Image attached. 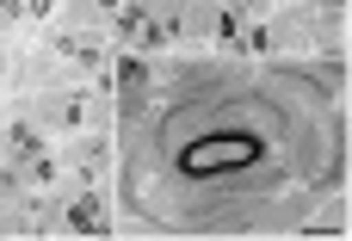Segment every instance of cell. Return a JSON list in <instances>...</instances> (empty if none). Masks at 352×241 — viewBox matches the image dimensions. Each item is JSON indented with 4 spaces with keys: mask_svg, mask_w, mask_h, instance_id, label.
<instances>
[{
    "mask_svg": "<svg viewBox=\"0 0 352 241\" xmlns=\"http://www.w3.org/2000/svg\"><path fill=\"white\" fill-rule=\"evenodd\" d=\"M50 6H56V0H25V12H50Z\"/></svg>",
    "mask_w": 352,
    "mask_h": 241,
    "instance_id": "cell-5",
    "label": "cell"
},
{
    "mask_svg": "<svg viewBox=\"0 0 352 241\" xmlns=\"http://www.w3.org/2000/svg\"><path fill=\"white\" fill-rule=\"evenodd\" d=\"M56 50H68L80 62H105V43H93V37H56Z\"/></svg>",
    "mask_w": 352,
    "mask_h": 241,
    "instance_id": "cell-3",
    "label": "cell"
},
{
    "mask_svg": "<svg viewBox=\"0 0 352 241\" xmlns=\"http://www.w3.org/2000/svg\"><path fill=\"white\" fill-rule=\"evenodd\" d=\"M118 81H124L130 93H142V87H148V68H142L136 56H124V62H118Z\"/></svg>",
    "mask_w": 352,
    "mask_h": 241,
    "instance_id": "cell-4",
    "label": "cell"
},
{
    "mask_svg": "<svg viewBox=\"0 0 352 241\" xmlns=\"http://www.w3.org/2000/svg\"><path fill=\"white\" fill-rule=\"evenodd\" d=\"M6 143H12V155H19V161H43V136H37L31 124H12V130H6Z\"/></svg>",
    "mask_w": 352,
    "mask_h": 241,
    "instance_id": "cell-2",
    "label": "cell"
},
{
    "mask_svg": "<svg viewBox=\"0 0 352 241\" xmlns=\"http://www.w3.org/2000/svg\"><path fill=\"white\" fill-rule=\"evenodd\" d=\"M68 223H74L80 235H105V229H111V211H105L99 192H80V198L68 205Z\"/></svg>",
    "mask_w": 352,
    "mask_h": 241,
    "instance_id": "cell-1",
    "label": "cell"
}]
</instances>
